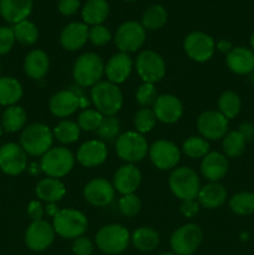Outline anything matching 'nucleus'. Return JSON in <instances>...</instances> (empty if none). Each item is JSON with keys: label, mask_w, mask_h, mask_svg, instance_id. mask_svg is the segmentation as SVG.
<instances>
[{"label": "nucleus", "mask_w": 254, "mask_h": 255, "mask_svg": "<svg viewBox=\"0 0 254 255\" xmlns=\"http://www.w3.org/2000/svg\"><path fill=\"white\" fill-rule=\"evenodd\" d=\"M95 109L104 116H115L124 105V95L119 86L110 81H100L91 89Z\"/></svg>", "instance_id": "1"}, {"label": "nucleus", "mask_w": 254, "mask_h": 255, "mask_svg": "<svg viewBox=\"0 0 254 255\" xmlns=\"http://www.w3.org/2000/svg\"><path fill=\"white\" fill-rule=\"evenodd\" d=\"M104 74V60L95 52H85L80 55L72 69L75 81L82 87H92L99 84Z\"/></svg>", "instance_id": "2"}, {"label": "nucleus", "mask_w": 254, "mask_h": 255, "mask_svg": "<svg viewBox=\"0 0 254 255\" xmlns=\"http://www.w3.org/2000/svg\"><path fill=\"white\" fill-rule=\"evenodd\" d=\"M54 134L49 126L32 124L25 127L20 136V146L30 156H44L52 146Z\"/></svg>", "instance_id": "3"}, {"label": "nucleus", "mask_w": 254, "mask_h": 255, "mask_svg": "<svg viewBox=\"0 0 254 255\" xmlns=\"http://www.w3.org/2000/svg\"><path fill=\"white\" fill-rule=\"evenodd\" d=\"M95 242L102 253L117 255L126 251L131 242V236L127 228L121 224H107L99 229Z\"/></svg>", "instance_id": "4"}, {"label": "nucleus", "mask_w": 254, "mask_h": 255, "mask_svg": "<svg viewBox=\"0 0 254 255\" xmlns=\"http://www.w3.org/2000/svg\"><path fill=\"white\" fill-rule=\"evenodd\" d=\"M52 227L57 236L64 239H76L84 236L89 227V221L82 212L76 209H60L54 217Z\"/></svg>", "instance_id": "5"}, {"label": "nucleus", "mask_w": 254, "mask_h": 255, "mask_svg": "<svg viewBox=\"0 0 254 255\" xmlns=\"http://www.w3.org/2000/svg\"><path fill=\"white\" fill-rule=\"evenodd\" d=\"M168 186L172 193L182 202L197 199L201 189L198 174L189 167L174 168L169 176Z\"/></svg>", "instance_id": "6"}, {"label": "nucleus", "mask_w": 254, "mask_h": 255, "mask_svg": "<svg viewBox=\"0 0 254 255\" xmlns=\"http://www.w3.org/2000/svg\"><path fill=\"white\" fill-rule=\"evenodd\" d=\"M75 166V157L66 147H51L41 156L40 168L47 177L61 178L67 176Z\"/></svg>", "instance_id": "7"}, {"label": "nucleus", "mask_w": 254, "mask_h": 255, "mask_svg": "<svg viewBox=\"0 0 254 255\" xmlns=\"http://www.w3.org/2000/svg\"><path fill=\"white\" fill-rule=\"evenodd\" d=\"M116 153L122 161L127 163L141 162L148 153V143L143 134L136 131H128L120 134L115 144Z\"/></svg>", "instance_id": "8"}, {"label": "nucleus", "mask_w": 254, "mask_h": 255, "mask_svg": "<svg viewBox=\"0 0 254 255\" xmlns=\"http://www.w3.org/2000/svg\"><path fill=\"white\" fill-rule=\"evenodd\" d=\"M203 241V232L197 224L179 227L171 236V248L177 255H192Z\"/></svg>", "instance_id": "9"}, {"label": "nucleus", "mask_w": 254, "mask_h": 255, "mask_svg": "<svg viewBox=\"0 0 254 255\" xmlns=\"http://www.w3.org/2000/svg\"><path fill=\"white\" fill-rule=\"evenodd\" d=\"M134 65H136L137 74L143 80V82L156 84L161 81L166 75V62L163 57L152 50H144L139 52Z\"/></svg>", "instance_id": "10"}, {"label": "nucleus", "mask_w": 254, "mask_h": 255, "mask_svg": "<svg viewBox=\"0 0 254 255\" xmlns=\"http://www.w3.org/2000/svg\"><path fill=\"white\" fill-rule=\"evenodd\" d=\"M146 40V29L137 21H126L117 29L115 44L121 52L137 51Z\"/></svg>", "instance_id": "11"}, {"label": "nucleus", "mask_w": 254, "mask_h": 255, "mask_svg": "<svg viewBox=\"0 0 254 255\" xmlns=\"http://www.w3.org/2000/svg\"><path fill=\"white\" fill-rule=\"evenodd\" d=\"M183 47L189 59L197 62H206L214 55L216 42L206 32L193 31L186 36Z\"/></svg>", "instance_id": "12"}, {"label": "nucleus", "mask_w": 254, "mask_h": 255, "mask_svg": "<svg viewBox=\"0 0 254 255\" xmlns=\"http://www.w3.org/2000/svg\"><path fill=\"white\" fill-rule=\"evenodd\" d=\"M148 156L156 168L168 171L178 164L181 159V151L173 142L168 139H158L149 147Z\"/></svg>", "instance_id": "13"}, {"label": "nucleus", "mask_w": 254, "mask_h": 255, "mask_svg": "<svg viewBox=\"0 0 254 255\" xmlns=\"http://www.w3.org/2000/svg\"><path fill=\"white\" fill-rule=\"evenodd\" d=\"M197 128L201 137L207 141H217L228 133V120L219 111L209 110L199 115L197 119Z\"/></svg>", "instance_id": "14"}, {"label": "nucleus", "mask_w": 254, "mask_h": 255, "mask_svg": "<svg viewBox=\"0 0 254 255\" xmlns=\"http://www.w3.org/2000/svg\"><path fill=\"white\" fill-rule=\"evenodd\" d=\"M27 167V154L21 146L9 142L0 147V169L9 176H17Z\"/></svg>", "instance_id": "15"}, {"label": "nucleus", "mask_w": 254, "mask_h": 255, "mask_svg": "<svg viewBox=\"0 0 254 255\" xmlns=\"http://www.w3.org/2000/svg\"><path fill=\"white\" fill-rule=\"evenodd\" d=\"M55 234L54 227L49 222L44 219L31 222L25 232V244L32 252H44L52 244Z\"/></svg>", "instance_id": "16"}, {"label": "nucleus", "mask_w": 254, "mask_h": 255, "mask_svg": "<svg viewBox=\"0 0 254 255\" xmlns=\"http://www.w3.org/2000/svg\"><path fill=\"white\" fill-rule=\"evenodd\" d=\"M153 112L157 117V121L162 124L172 125L179 121L183 115V105L181 100L174 95H161L157 97L153 104Z\"/></svg>", "instance_id": "17"}, {"label": "nucleus", "mask_w": 254, "mask_h": 255, "mask_svg": "<svg viewBox=\"0 0 254 255\" xmlns=\"http://www.w3.org/2000/svg\"><path fill=\"white\" fill-rule=\"evenodd\" d=\"M84 197L87 203L95 207H106L114 201L115 188L114 184L107 179L94 178L85 186Z\"/></svg>", "instance_id": "18"}, {"label": "nucleus", "mask_w": 254, "mask_h": 255, "mask_svg": "<svg viewBox=\"0 0 254 255\" xmlns=\"http://www.w3.org/2000/svg\"><path fill=\"white\" fill-rule=\"evenodd\" d=\"M142 181L141 171L134 164L127 163L120 167L114 176V188L122 196L133 194Z\"/></svg>", "instance_id": "19"}, {"label": "nucleus", "mask_w": 254, "mask_h": 255, "mask_svg": "<svg viewBox=\"0 0 254 255\" xmlns=\"http://www.w3.org/2000/svg\"><path fill=\"white\" fill-rule=\"evenodd\" d=\"M107 154H109V151L105 142L91 139L80 146V148L77 149L76 158L81 166L91 168V167H97L104 163L107 159Z\"/></svg>", "instance_id": "20"}, {"label": "nucleus", "mask_w": 254, "mask_h": 255, "mask_svg": "<svg viewBox=\"0 0 254 255\" xmlns=\"http://www.w3.org/2000/svg\"><path fill=\"white\" fill-rule=\"evenodd\" d=\"M133 67V62L126 52H117L105 65V75L107 76V81L115 85L122 84L129 77Z\"/></svg>", "instance_id": "21"}, {"label": "nucleus", "mask_w": 254, "mask_h": 255, "mask_svg": "<svg viewBox=\"0 0 254 255\" xmlns=\"http://www.w3.org/2000/svg\"><path fill=\"white\" fill-rule=\"evenodd\" d=\"M228 158L219 152H209L203 157L201 172L209 182H219L228 173Z\"/></svg>", "instance_id": "22"}, {"label": "nucleus", "mask_w": 254, "mask_h": 255, "mask_svg": "<svg viewBox=\"0 0 254 255\" xmlns=\"http://www.w3.org/2000/svg\"><path fill=\"white\" fill-rule=\"evenodd\" d=\"M80 107V99L71 90H62L56 92L50 99L49 109L54 116L65 119L71 116Z\"/></svg>", "instance_id": "23"}, {"label": "nucleus", "mask_w": 254, "mask_h": 255, "mask_svg": "<svg viewBox=\"0 0 254 255\" xmlns=\"http://www.w3.org/2000/svg\"><path fill=\"white\" fill-rule=\"evenodd\" d=\"M226 64L237 75L252 74L254 71V52L243 46L233 47L227 54Z\"/></svg>", "instance_id": "24"}, {"label": "nucleus", "mask_w": 254, "mask_h": 255, "mask_svg": "<svg viewBox=\"0 0 254 255\" xmlns=\"http://www.w3.org/2000/svg\"><path fill=\"white\" fill-rule=\"evenodd\" d=\"M89 40V27L81 22H71L66 25L60 35V44L67 51L81 49Z\"/></svg>", "instance_id": "25"}, {"label": "nucleus", "mask_w": 254, "mask_h": 255, "mask_svg": "<svg viewBox=\"0 0 254 255\" xmlns=\"http://www.w3.org/2000/svg\"><path fill=\"white\" fill-rule=\"evenodd\" d=\"M227 192L226 187L219 182H211L206 186L201 187L198 193V203L203 208L207 209H216L223 206L227 201Z\"/></svg>", "instance_id": "26"}, {"label": "nucleus", "mask_w": 254, "mask_h": 255, "mask_svg": "<svg viewBox=\"0 0 254 255\" xmlns=\"http://www.w3.org/2000/svg\"><path fill=\"white\" fill-rule=\"evenodd\" d=\"M32 10V0H0V15L11 24L26 20Z\"/></svg>", "instance_id": "27"}, {"label": "nucleus", "mask_w": 254, "mask_h": 255, "mask_svg": "<svg viewBox=\"0 0 254 255\" xmlns=\"http://www.w3.org/2000/svg\"><path fill=\"white\" fill-rule=\"evenodd\" d=\"M50 59L44 50H32L24 60V71L30 79L41 80L49 72Z\"/></svg>", "instance_id": "28"}, {"label": "nucleus", "mask_w": 254, "mask_h": 255, "mask_svg": "<svg viewBox=\"0 0 254 255\" xmlns=\"http://www.w3.org/2000/svg\"><path fill=\"white\" fill-rule=\"evenodd\" d=\"M35 193H36L37 198L46 203H56L64 198V196L66 194V188L60 179L46 177L37 182L36 187H35Z\"/></svg>", "instance_id": "29"}, {"label": "nucleus", "mask_w": 254, "mask_h": 255, "mask_svg": "<svg viewBox=\"0 0 254 255\" xmlns=\"http://www.w3.org/2000/svg\"><path fill=\"white\" fill-rule=\"evenodd\" d=\"M22 97V86L16 79L9 76L0 77V105L14 106Z\"/></svg>", "instance_id": "30"}, {"label": "nucleus", "mask_w": 254, "mask_h": 255, "mask_svg": "<svg viewBox=\"0 0 254 255\" xmlns=\"http://www.w3.org/2000/svg\"><path fill=\"white\" fill-rule=\"evenodd\" d=\"M109 4L106 0H89L82 9V19L86 24L101 25L109 16Z\"/></svg>", "instance_id": "31"}, {"label": "nucleus", "mask_w": 254, "mask_h": 255, "mask_svg": "<svg viewBox=\"0 0 254 255\" xmlns=\"http://www.w3.org/2000/svg\"><path fill=\"white\" fill-rule=\"evenodd\" d=\"M131 242L134 248L139 252H152L158 247L159 234L149 227H141L136 229L131 237Z\"/></svg>", "instance_id": "32"}, {"label": "nucleus", "mask_w": 254, "mask_h": 255, "mask_svg": "<svg viewBox=\"0 0 254 255\" xmlns=\"http://www.w3.org/2000/svg\"><path fill=\"white\" fill-rule=\"evenodd\" d=\"M26 112L20 106H9L2 114V129L5 132H17L24 128L26 124Z\"/></svg>", "instance_id": "33"}, {"label": "nucleus", "mask_w": 254, "mask_h": 255, "mask_svg": "<svg viewBox=\"0 0 254 255\" xmlns=\"http://www.w3.org/2000/svg\"><path fill=\"white\" fill-rule=\"evenodd\" d=\"M246 144L247 141L241 132H228L223 137V141H222V148H223L224 156L229 157V158H238L246 149Z\"/></svg>", "instance_id": "34"}, {"label": "nucleus", "mask_w": 254, "mask_h": 255, "mask_svg": "<svg viewBox=\"0 0 254 255\" xmlns=\"http://www.w3.org/2000/svg\"><path fill=\"white\" fill-rule=\"evenodd\" d=\"M242 100L234 91H226L218 99V111L227 120L234 119L241 112Z\"/></svg>", "instance_id": "35"}, {"label": "nucleus", "mask_w": 254, "mask_h": 255, "mask_svg": "<svg viewBox=\"0 0 254 255\" xmlns=\"http://www.w3.org/2000/svg\"><path fill=\"white\" fill-rule=\"evenodd\" d=\"M12 31H14L15 41L20 42L25 46L34 45L39 37V30H37L36 25L29 20H22V21L15 24Z\"/></svg>", "instance_id": "36"}, {"label": "nucleus", "mask_w": 254, "mask_h": 255, "mask_svg": "<svg viewBox=\"0 0 254 255\" xmlns=\"http://www.w3.org/2000/svg\"><path fill=\"white\" fill-rule=\"evenodd\" d=\"M80 132H81V129H80L79 125L74 121H70V120H62L52 129V134H54L55 138L65 144L76 142L80 137Z\"/></svg>", "instance_id": "37"}, {"label": "nucleus", "mask_w": 254, "mask_h": 255, "mask_svg": "<svg viewBox=\"0 0 254 255\" xmlns=\"http://www.w3.org/2000/svg\"><path fill=\"white\" fill-rule=\"evenodd\" d=\"M232 212L238 216H251L254 213V193L239 192L229 201Z\"/></svg>", "instance_id": "38"}, {"label": "nucleus", "mask_w": 254, "mask_h": 255, "mask_svg": "<svg viewBox=\"0 0 254 255\" xmlns=\"http://www.w3.org/2000/svg\"><path fill=\"white\" fill-rule=\"evenodd\" d=\"M167 21V11L161 5H153L144 11L142 26L148 30L161 29Z\"/></svg>", "instance_id": "39"}, {"label": "nucleus", "mask_w": 254, "mask_h": 255, "mask_svg": "<svg viewBox=\"0 0 254 255\" xmlns=\"http://www.w3.org/2000/svg\"><path fill=\"white\" fill-rule=\"evenodd\" d=\"M182 149L189 158H203L207 153H209V142L203 137L191 136L183 142Z\"/></svg>", "instance_id": "40"}, {"label": "nucleus", "mask_w": 254, "mask_h": 255, "mask_svg": "<svg viewBox=\"0 0 254 255\" xmlns=\"http://www.w3.org/2000/svg\"><path fill=\"white\" fill-rule=\"evenodd\" d=\"M156 115H154L153 110L148 109V107H143V109L138 110V111L134 114V128H136V132H138V133L141 134L152 131V128L156 126Z\"/></svg>", "instance_id": "41"}, {"label": "nucleus", "mask_w": 254, "mask_h": 255, "mask_svg": "<svg viewBox=\"0 0 254 255\" xmlns=\"http://www.w3.org/2000/svg\"><path fill=\"white\" fill-rule=\"evenodd\" d=\"M102 119H104V115L100 114L97 110L85 109L84 111L80 112L76 124L79 125L81 131L92 132V131H96V129L99 128Z\"/></svg>", "instance_id": "42"}, {"label": "nucleus", "mask_w": 254, "mask_h": 255, "mask_svg": "<svg viewBox=\"0 0 254 255\" xmlns=\"http://www.w3.org/2000/svg\"><path fill=\"white\" fill-rule=\"evenodd\" d=\"M120 129H121V126H120V121L116 117L104 116L96 132L104 141L112 142L114 139L119 138Z\"/></svg>", "instance_id": "43"}, {"label": "nucleus", "mask_w": 254, "mask_h": 255, "mask_svg": "<svg viewBox=\"0 0 254 255\" xmlns=\"http://www.w3.org/2000/svg\"><path fill=\"white\" fill-rule=\"evenodd\" d=\"M136 101L139 106L142 107H148L153 106L154 101L157 100V90L154 87V84H148V82H143L141 86L137 89L136 95Z\"/></svg>", "instance_id": "44"}, {"label": "nucleus", "mask_w": 254, "mask_h": 255, "mask_svg": "<svg viewBox=\"0 0 254 255\" xmlns=\"http://www.w3.org/2000/svg\"><path fill=\"white\" fill-rule=\"evenodd\" d=\"M119 209L121 214L131 218V217L137 216L138 212L141 211V201L134 193L122 196V198L119 202Z\"/></svg>", "instance_id": "45"}, {"label": "nucleus", "mask_w": 254, "mask_h": 255, "mask_svg": "<svg viewBox=\"0 0 254 255\" xmlns=\"http://www.w3.org/2000/svg\"><path fill=\"white\" fill-rule=\"evenodd\" d=\"M89 40L95 46H104L111 40V32L102 25H96L89 30Z\"/></svg>", "instance_id": "46"}, {"label": "nucleus", "mask_w": 254, "mask_h": 255, "mask_svg": "<svg viewBox=\"0 0 254 255\" xmlns=\"http://www.w3.org/2000/svg\"><path fill=\"white\" fill-rule=\"evenodd\" d=\"M15 44V36L12 27L0 26V55H6L11 51Z\"/></svg>", "instance_id": "47"}, {"label": "nucleus", "mask_w": 254, "mask_h": 255, "mask_svg": "<svg viewBox=\"0 0 254 255\" xmlns=\"http://www.w3.org/2000/svg\"><path fill=\"white\" fill-rule=\"evenodd\" d=\"M72 252L75 255H92L94 253V244L87 237H79L74 239L72 243Z\"/></svg>", "instance_id": "48"}, {"label": "nucleus", "mask_w": 254, "mask_h": 255, "mask_svg": "<svg viewBox=\"0 0 254 255\" xmlns=\"http://www.w3.org/2000/svg\"><path fill=\"white\" fill-rule=\"evenodd\" d=\"M199 212V203L197 199H191V201H183L181 204V213L186 218H193Z\"/></svg>", "instance_id": "49"}, {"label": "nucleus", "mask_w": 254, "mask_h": 255, "mask_svg": "<svg viewBox=\"0 0 254 255\" xmlns=\"http://www.w3.org/2000/svg\"><path fill=\"white\" fill-rule=\"evenodd\" d=\"M80 0H60L59 1V11L65 16L74 15L79 10Z\"/></svg>", "instance_id": "50"}, {"label": "nucleus", "mask_w": 254, "mask_h": 255, "mask_svg": "<svg viewBox=\"0 0 254 255\" xmlns=\"http://www.w3.org/2000/svg\"><path fill=\"white\" fill-rule=\"evenodd\" d=\"M27 216L32 222L41 221L44 217V208L39 201H31L27 206Z\"/></svg>", "instance_id": "51"}, {"label": "nucleus", "mask_w": 254, "mask_h": 255, "mask_svg": "<svg viewBox=\"0 0 254 255\" xmlns=\"http://www.w3.org/2000/svg\"><path fill=\"white\" fill-rule=\"evenodd\" d=\"M238 131L243 134V137L246 138L247 142L252 141V139L254 138V126L252 124H248V122L242 124L241 126H239Z\"/></svg>", "instance_id": "52"}, {"label": "nucleus", "mask_w": 254, "mask_h": 255, "mask_svg": "<svg viewBox=\"0 0 254 255\" xmlns=\"http://www.w3.org/2000/svg\"><path fill=\"white\" fill-rule=\"evenodd\" d=\"M217 49H218L221 52L228 54L233 47H232V44L228 41V40H221V41H218V44H217Z\"/></svg>", "instance_id": "53"}, {"label": "nucleus", "mask_w": 254, "mask_h": 255, "mask_svg": "<svg viewBox=\"0 0 254 255\" xmlns=\"http://www.w3.org/2000/svg\"><path fill=\"white\" fill-rule=\"evenodd\" d=\"M59 211L60 209L55 206V203H49V206L46 207V213L49 214L50 217H52V218H54V217L59 213Z\"/></svg>", "instance_id": "54"}, {"label": "nucleus", "mask_w": 254, "mask_h": 255, "mask_svg": "<svg viewBox=\"0 0 254 255\" xmlns=\"http://www.w3.org/2000/svg\"><path fill=\"white\" fill-rule=\"evenodd\" d=\"M249 44H251V47L253 49V51H254V31H253V34L251 35V40H249Z\"/></svg>", "instance_id": "55"}, {"label": "nucleus", "mask_w": 254, "mask_h": 255, "mask_svg": "<svg viewBox=\"0 0 254 255\" xmlns=\"http://www.w3.org/2000/svg\"><path fill=\"white\" fill-rule=\"evenodd\" d=\"M159 255H177V254H174V253H162Z\"/></svg>", "instance_id": "56"}, {"label": "nucleus", "mask_w": 254, "mask_h": 255, "mask_svg": "<svg viewBox=\"0 0 254 255\" xmlns=\"http://www.w3.org/2000/svg\"><path fill=\"white\" fill-rule=\"evenodd\" d=\"M251 75H252V76H251V80H252V81H253V82H254V71H253V72H252V74H251Z\"/></svg>", "instance_id": "57"}, {"label": "nucleus", "mask_w": 254, "mask_h": 255, "mask_svg": "<svg viewBox=\"0 0 254 255\" xmlns=\"http://www.w3.org/2000/svg\"><path fill=\"white\" fill-rule=\"evenodd\" d=\"M1 133H2V126L0 125V136H1Z\"/></svg>", "instance_id": "58"}, {"label": "nucleus", "mask_w": 254, "mask_h": 255, "mask_svg": "<svg viewBox=\"0 0 254 255\" xmlns=\"http://www.w3.org/2000/svg\"><path fill=\"white\" fill-rule=\"evenodd\" d=\"M126 1H134V0H126Z\"/></svg>", "instance_id": "59"}, {"label": "nucleus", "mask_w": 254, "mask_h": 255, "mask_svg": "<svg viewBox=\"0 0 254 255\" xmlns=\"http://www.w3.org/2000/svg\"><path fill=\"white\" fill-rule=\"evenodd\" d=\"M0 70H1V65H0Z\"/></svg>", "instance_id": "60"}]
</instances>
